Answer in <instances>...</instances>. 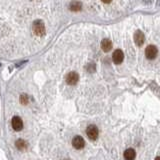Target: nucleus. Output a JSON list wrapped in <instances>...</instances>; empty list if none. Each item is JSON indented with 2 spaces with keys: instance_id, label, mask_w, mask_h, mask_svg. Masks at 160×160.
<instances>
[{
  "instance_id": "obj_1",
  "label": "nucleus",
  "mask_w": 160,
  "mask_h": 160,
  "mask_svg": "<svg viewBox=\"0 0 160 160\" xmlns=\"http://www.w3.org/2000/svg\"><path fill=\"white\" fill-rule=\"evenodd\" d=\"M86 135L88 136L89 139L91 140H96L98 138V135H99V130L95 125H89L86 128Z\"/></svg>"
},
{
  "instance_id": "obj_2",
  "label": "nucleus",
  "mask_w": 160,
  "mask_h": 160,
  "mask_svg": "<svg viewBox=\"0 0 160 160\" xmlns=\"http://www.w3.org/2000/svg\"><path fill=\"white\" fill-rule=\"evenodd\" d=\"M33 32L38 36H41L45 33V27H44V24L42 21L40 20H36L33 23Z\"/></svg>"
},
{
  "instance_id": "obj_3",
  "label": "nucleus",
  "mask_w": 160,
  "mask_h": 160,
  "mask_svg": "<svg viewBox=\"0 0 160 160\" xmlns=\"http://www.w3.org/2000/svg\"><path fill=\"white\" fill-rule=\"evenodd\" d=\"M157 53H158V50H157L156 46L154 45H148L145 49V56L148 59H154L157 56Z\"/></svg>"
},
{
  "instance_id": "obj_4",
  "label": "nucleus",
  "mask_w": 160,
  "mask_h": 160,
  "mask_svg": "<svg viewBox=\"0 0 160 160\" xmlns=\"http://www.w3.org/2000/svg\"><path fill=\"white\" fill-rule=\"evenodd\" d=\"M72 146L77 150L82 149V148L85 146V141H84L83 137H81L79 135L75 136L73 139H72Z\"/></svg>"
},
{
  "instance_id": "obj_5",
  "label": "nucleus",
  "mask_w": 160,
  "mask_h": 160,
  "mask_svg": "<svg viewBox=\"0 0 160 160\" xmlns=\"http://www.w3.org/2000/svg\"><path fill=\"white\" fill-rule=\"evenodd\" d=\"M65 80H66V83L68 85H75L79 80V75L76 72H69L66 75Z\"/></svg>"
},
{
  "instance_id": "obj_6",
  "label": "nucleus",
  "mask_w": 160,
  "mask_h": 160,
  "mask_svg": "<svg viewBox=\"0 0 160 160\" xmlns=\"http://www.w3.org/2000/svg\"><path fill=\"white\" fill-rule=\"evenodd\" d=\"M133 38H134V42H135V44L138 46H142L145 42V36L141 30H137V31L134 33Z\"/></svg>"
},
{
  "instance_id": "obj_7",
  "label": "nucleus",
  "mask_w": 160,
  "mask_h": 160,
  "mask_svg": "<svg viewBox=\"0 0 160 160\" xmlns=\"http://www.w3.org/2000/svg\"><path fill=\"white\" fill-rule=\"evenodd\" d=\"M11 125H12L13 129L15 131H20L23 129V121L20 117L14 116L12 120H11Z\"/></svg>"
},
{
  "instance_id": "obj_8",
  "label": "nucleus",
  "mask_w": 160,
  "mask_h": 160,
  "mask_svg": "<svg viewBox=\"0 0 160 160\" xmlns=\"http://www.w3.org/2000/svg\"><path fill=\"white\" fill-rule=\"evenodd\" d=\"M123 59H124V54L122 52V50L116 49L113 52V54H112V60H113V62L115 64H120V63H122Z\"/></svg>"
},
{
  "instance_id": "obj_9",
  "label": "nucleus",
  "mask_w": 160,
  "mask_h": 160,
  "mask_svg": "<svg viewBox=\"0 0 160 160\" xmlns=\"http://www.w3.org/2000/svg\"><path fill=\"white\" fill-rule=\"evenodd\" d=\"M136 157V152L133 148H128L124 151V159L125 160H134Z\"/></svg>"
},
{
  "instance_id": "obj_10",
  "label": "nucleus",
  "mask_w": 160,
  "mask_h": 160,
  "mask_svg": "<svg viewBox=\"0 0 160 160\" xmlns=\"http://www.w3.org/2000/svg\"><path fill=\"white\" fill-rule=\"evenodd\" d=\"M101 48H102L103 51L108 52L112 49V42L109 39H103L102 42H101Z\"/></svg>"
},
{
  "instance_id": "obj_11",
  "label": "nucleus",
  "mask_w": 160,
  "mask_h": 160,
  "mask_svg": "<svg viewBox=\"0 0 160 160\" xmlns=\"http://www.w3.org/2000/svg\"><path fill=\"white\" fill-rule=\"evenodd\" d=\"M15 146H16V148H17L18 150H21V151H22V150L27 149L28 143L25 140H23V139H18L17 141H16V143H15Z\"/></svg>"
},
{
  "instance_id": "obj_12",
  "label": "nucleus",
  "mask_w": 160,
  "mask_h": 160,
  "mask_svg": "<svg viewBox=\"0 0 160 160\" xmlns=\"http://www.w3.org/2000/svg\"><path fill=\"white\" fill-rule=\"evenodd\" d=\"M69 8H70V10H72V11H80L82 9V4H81V2H79V1H73L70 3Z\"/></svg>"
},
{
  "instance_id": "obj_13",
  "label": "nucleus",
  "mask_w": 160,
  "mask_h": 160,
  "mask_svg": "<svg viewBox=\"0 0 160 160\" xmlns=\"http://www.w3.org/2000/svg\"><path fill=\"white\" fill-rule=\"evenodd\" d=\"M20 102L21 104L23 105H26L28 103V96L26 95V94H22V95L20 96Z\"/></svg>"
},
{
  "instance_id": "obj_14",
  "label": "nucleus",
  "mask_w": 160,
  "mask_h": 160,
  "mask_svg": "<svg viewBox=\"0 0 160 160\" xmlns=\"http://www.w3.org/2000/svg\"><path fill=\"white\" fill-rule=\"evenodd\" d=\"M95 69H96V66L94 63H90V64L87 65V71H88L89 73H93V72H95Z\"/></svg>"
},
{
  "instance_id": "obj_15",
  "label": "nucleus",
  "mask_w": 160,
  "mask_h": 160,
  "mask_svg": "<svg viewBox=\"0 0 160 160\" xmlns=\"http://www.w3.org/2000/svg\"><path fill=\"white\" fill-rule=\"evenodd\" d=\"M102 2H104V3H110V2L112 1V0H101Z\"/></svg>"
},
{
  "instance_id": "obj_16",
  "label": "nucleus",
  "mask_w": 160,
  "mask_h": 160,
  "mask_svg": "<svg viewBox=\"0 0 160 160\" xmlns=\"http://www.w3.org/2000/svg\"><path fill=\"white\" fill-rule=\"evenodd\" d=\"M155 160H160V156H157L156 158H155Z\"/></svg>"
},
{
  "instance_id": "obj_17",
  "label": "nucleus",
  "mask_w": 160,
  "mask_h": 160,
  "mask_svg": "<svg viewBox=\"0 0 160 160\" xmlns=\"http://www.w3.org/2000/svg\"><path fill=\"white\" fill-rule=\"evenodd\" d=\"M158 6H160V0H158Z\"/></svg>"
},
{
  "instance_id": "obj_18",
  "label": "nucleus",
  "mask_w": 160,
  "mask_h": 160,
  "mask_svg": "<svg viewBox=\"0 0 160 160\" xmlns=\"http://www.w3.org/2000/svg\"><path fill=\"white\" fill-rule=\"evenodd\" d=\"M65 160H68V159H65Z\"/></svg>"
}]
</instances>
